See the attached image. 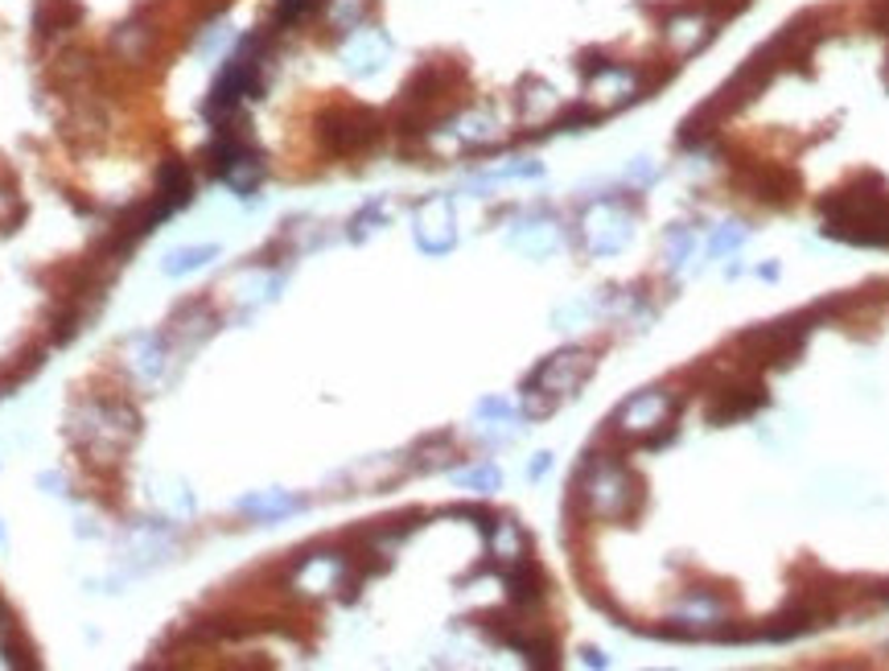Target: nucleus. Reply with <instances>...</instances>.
Segmentation results:
<instances>
[{"label": "nucleus", "instance_id": "obj_8", "mask_svg": "<svg viewBox=\"0 0 889 671\" xmlns=\"http://www.w3.org/2000/svg\"><path fill=\"white\" fill-rule=\"evenodd\" d=\"M297 507H301V503H297V498H285V495H276V498H244V503H239V511L260 515V519H272V515L297 511Z\"/></svg>", "mask_w": 889, "mask_h": 671}, {"label": "nucleus", "instance_id": "obj_4", "mask_svg": "<svg viewBox=\"0 0 889 671\" xmlns=\"http://www.w3.org/2000/svg\"><path fill=\"white\" fill-rule=\"evenodd\" d=\"M79 21V4L74 0H42L34 13V25L42 34H62Z\"/></svg>", "mask_w": 889, "mask_h": 671}, {"label": "nucleus", "instance_id": "obj_6", "mask_svg": "<svg viewBox=\"0 0 889 671\" xmlns=\"http://www.w3.org/2000/svg\"><path fill=\"white\" fill-rule=\"evenodd\" d=\"M218 251L214 248H181V251H169L165 256V276H181V272H190V268H202L206 260H214Z\"/></svg>", "mask_w": 889, "mask_h": 671}, {"label": "nucleus", "instance_id": "obj_3", "mask_svg": "<svg viewBox=\"0 0 889 671\" xmlns=\"http://www.w3.org/2000/svg\"><path fill=\"white\" fill-rule=\"evenodd\" d=\"M157 186H161V198H169L174 207H186L194 198V181H190V169L181 161H165L157 174Z\"/></svg>", "mask_w": 889, "mask_h": 671}, {"label": "nucleus", "instance_id": "obj_7", "mask_svg": "<svg viewBox=\"0 0 889 671\" xmlns=\"http://www.w3.org/2000/svg\"><path fill=\"white\" fill-rule=\"evenodd\" d=\"M318 9H321V0H276V25H281V30H293V25L313 17Z\"/></svg>", "mask_w": 889, "mask_h": 671}, {"label": "nucleus", "instance_id": "obj_1", "mask_svg": "<svg viewBox=\"0 0 889 671\" xmlns=\"http://www.w3.org/2000/svg\"><path fill=\"white\" fill-rule=\"evenodd\" d=\"M589 367H593V363H589V354H581V351L556 354V358H548V363L532 375L528 391H548V404L556 408L560 404V396H569V391L585 379Z\"/></svg>", "mask_w": 889, "mask_h": 671}, {"label": "nucleus", "instance_id": "obj_5", "mask_svg": "<svg viewBox=\"0 0 889 671\" xmlns=\"http://www.w3.org/2000/svg\"><path fill=\"white\" fill-rule=\"evenodd\" d=\"M330 25L334 30H342V34H355V30H363V21H367V0H330Z\"/></svg>", "mask_w": 889, "mask_h": 671}, {"label": "nucleus", "instance_id": "obj_2", "mask_svg": "<svg viewBox=\"0 0 889 671\" xmlns=\"http://www.w3.org/2000/svg\"><path fill=\"white\" fill-rule=\"evenodd\" d=\"M153 46H157V30L141 17L120 25L116 37H111V50H116V58H125V62H144Z\"/></svg>", "mask_w": 889, "mask_h": 671}]
</instances>
